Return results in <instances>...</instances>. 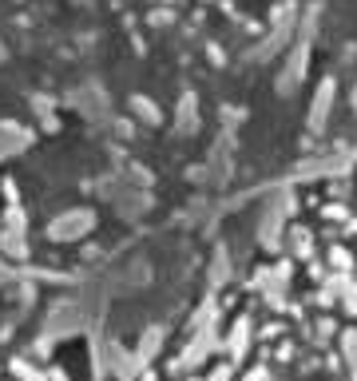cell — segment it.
I'll list each match as a JSON object with an SVG mask.
<instances>
[{
  "label": "cell",
  "mask_w": 357,
  "mask_h": 381,
  "mask_svg": "<svg viewBox=\"0 0 357 381\" xmlns=\"http://www.w3.org/2000/svg\"><path fill=\"white\" fill-rule=\"evenodd\" d=\"M230 207L254 262L294 314L314 381H357V159Z\"/></svg>",
  "instance_id": "6da1fadb"
}]
</instances>
